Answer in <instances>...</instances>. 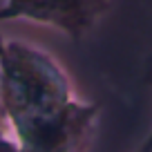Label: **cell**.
<instances>
[{
	"mask_svg": "<svg viewBox=\"0 0 152 152\" xmlns=\"http://www.w3.org/2000/svg\"><path fill=\"white\" fill-rule=\"evenodd\" d=\"M2 43H5V36H0V49H2ZM0 128H7L5 114H2V105H0ZM7 130H9V128H7Z\"/></svg>",
	"mask_w": 152,
	"mask_h": 152,
	"instance_id": "cell-5",
	"label": "cell"
},
{
	"mask_svg": "<svg viewBox=\"0 0 152 152\" xmlns=\"http://www.w3.org/2000/svg\"><path fill=\"white\" fill-rule=\"evenodd\" d=\"M110 5V0H2L0 23L27 20L81 40L107 16Z\"/></svg>",
	"mask_w": 152,
	"mask_h": 152,
	"instance_id": "cell-2",
	"label": "cell"
},
{
	"mask_svg": "<svg viewBox=\"0 0 152 152\" xmlns=\"http://www.w3.org/2000/svg\"><path fill=\"white\" fill-rule=\"evenodd\" d=\"M0 152H18V143L7 128H0Z\"/></svg>",
	"mask_w": 152,
	"mask_h": 152,
	"instance_id": "cell-4",
	"label": "cell"
},
{
	"mask_svg": "<svg viewBox=\"0 0 152 152\" xmlns=\"http://www.w3.org/2000/svg\"><path fill=\"white\" fill-rule=\"evenodd\" d=\"M143 81H145L148 85L152 87V54L148 56V61H145V72H143ZM139 152H152V130H150V134L145 137V141L141 143Z\"/></svg>",
	"mask_w": 152,
	"mask_h": 152,
	"instance_id": "cell-3",
	"label": "cell"
},
{
	"mask_svg": "<svg viewBox=\"0 0 152 152\" xmlns=\"http://www.w3.org/2000/svg\"><path fill=\"white\" fill-rule=\"evenodd\" d=\"M0 105L18 152H83L99 121L52 54L14 38L0 49Z\"/></svg>",
	"mask_w": 152,
	"mask_h": 152,
	"instance_id": "cell-1",
	"label": "cell"
}]
</instances>
